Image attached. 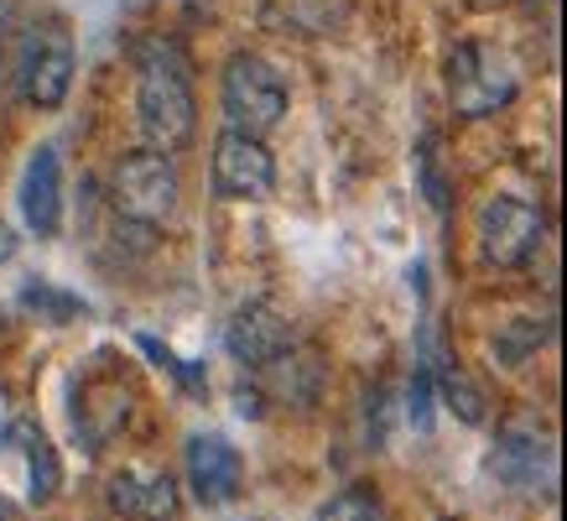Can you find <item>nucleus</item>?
Returning a JSON list of instances; mask_svg holds the SVG:
<instances>
[{
  "mask_svg": "<svg viewBox=\"0 0 567 521\" xmlns=\"http://www.w3.org/2000/svg\"><path fill=\"white\" fill-rule=\"evenodd\" d=\"M136 121L141 136L156 152H183L198 136V100H193L188 58L173 42H146L141 48V79H136Z\"/></svg>",
  "mask_w": 567,
  "mask_h": 521,
  "instance_id": "obj_1",
  "label": "nucleus"
},
{
  "mask_svg": "<svg viewBox=\"0 0 567 521\" xmlns=\"http://www.w3.org/2000/svg\"><path fill=\"white\" fill-rule=\"evenodd\" d=\"M177 198H183V177H177V162L167 152H125L115 162V173H110V204L121 219L141 229H156L167 225L177 214Z\"/></svg>",
  "mask_w": 567,
  "mask_h": 521,
  "instance_id": "obj_2",
  "label": "nucleus"
},
{
  "mask_svg": "<svg viewBox=\"0 0 567 521\" xmlns=\"http://www.w3.org/2000/svg\"><path fill=\"white\" fill-rule=\"evenodd\" d=\"M520 94V63L505 48L464 42L447 58V104L464 121H484Z\"/></svg>",
  "mask_w": 567,
  "mask_h": 521,
  "instance_id": "obj_3",
  "label": "nucleus"
},
{
  "mask_svg": "<svg viewBox=\"0 0 567 521\" xmlns=\"http://www.w3.org/2000/svg\"><path fill=\"white\" fill-rule=\"evenodd\" d=\"M219 100H224V121L229 131H245V136H266L281 125L287 115V84L281 73L256 58V52H235L224 63V84H219Z\"/></svg>",
  "mask_w": 567,
  "mask_h": 521,
  "instance_id": "obj_4",
  "label": "nucleus"
},
{
  "mask_svg": "<svg viewBox=\"0 0 567 521\" xmlns=\"http://www.w3.org/2000/svg\"><path fill=\"white\" fill-rule=\"evenodd\" d=\"M474 241H480V256L489 266L516 272L547 241V214H542V204L520 198V193H495V198H484L480 219H474Z\"/></svg>",
  "mask_w": 567,
  "mask_h": 521,
  "instance_id": "obj_5",
  "label": "nucleus"
},
{
  "mask_svg": "<svg viewBox=\"0 0 567 521\" xmlns=\"http://www.w3.org/2000/svg\"><path fill=\"white\" fill-rule=\"evenodd\" d=\"M73 32L63 21H37L17 58V89L32 110H58L73 89Z\"/></svg>",
  "mask_w": 567,
  "mask_h": 521,
  "instance_id": "obj_6",
  "label": "nucleus"
},
{
  "mask_svg": "<svg viewBox=\"0 0 567 521\" xmlns=\"http://www.w3.org/2000/svg\"><path fill=\"white\" fill-rule=\"evenodd\" d=\"M208 183L229 204H256L276 188V156L260 136L245 131H224L214 141V162H208Z\"/></svg>",
  "mask_w": 567,
  "mask_h": 521,
  "instance_id": "obj_7",
  "label": "nucleus"
},
{
  "mask_svg": "<svg viewBox=\"0 0 567 521\" xmlns=\"http://www.w3.org/2000/svg\"><path fill=\"white\" fill-rule=\"evenodd\" d=\"M104 501L125 521H177V480L156 464H121L104 480Z\"/></svg>",
  "mask_w": 567,
  "mask_h": 521,
  "instance_id": "obj_8",
  "label": "nucleus"
},
{
  "mask_svg": "<svg viewBox=\"0 0 567 521\" xmlns=\"http://www.w3.org/2000/svg\"><path fill=\"white\" fill-rule=\"evenodd\" d=\"M495 474L511 490H526V496H551L557 486V459H551V438L532 422H516L499 433L495 449Z\"/></svg>",
  "mask_w": 567,
  "mask_h": 521,
  "instance_id": "obj_9",
  "label": "nucleus"
},
{
  "mask_svg": "<svg viewBox=\"0 0 567 521\" xmlns=\"http://www.w3.org/2000/svg\"><path fill=\"white\" fill-rule=\"evenodd\" d=\"M17 204H21V219L32 235H58L63 229V162H58V146H37L21 167V183H17Z\"/></svg>",
  "mask_w": 567,
  "mask_h": 521,
  "instance_id": "obj_10",
  "label": "nucleus"
},
{
  "mask_svg": "<svg viewBox=\"0 0 567 521\" xmlns=\"http://www.w3.org/2000/svg\"><path fill=\"white\" fill-rule=\"evenodd\" d=\"M245 464L240 449L229 443L224 433H193L188 438V490L204 505H229L240 496Z\"/></svg>",
  "mask_w": 567,
  "mask_h": 521,
  "instance_id": "obj_11",
  "label": "nucleus"
},
{
  "mask_svg": "<svg viewBox=\"0 0 567 521\" xmlns=\"http://www.w3.org/2000/svg\"><path fill=\"white\" fill-rule=\"evenodd\" d=\"M297 334H292V318L271 303H245L229 324H224V349L235 355L240 365H266L271 355L292 349Z\"/></svg>",
  "mask_w": 567,
  "mask_h": 521,
  "instance_id": "obj_12",
  "label": "nucleus"
},
{
  "mask_svg": "<svg viewBox=\"0 0 567 521\" xmlns=\"http://www.w3.org/2000/svg\"><path fill=\"white\" fill-rule=\"evenodd\" d=\"M0 443H6V449L21 459V490H27V501H32V505H48L52 496H58V486H63V464H58L52 438L42 433L37 422L17 417V422H6Z\"/></svg>",
  "mask_w": 567,
  "mask_h": 521,
  "instance_id": "obj_13",
  "label": "nucleus"
},
{
  "mask_svg": "<svg viewBox=\"0 0 567 521\" xmlns=\"http://www.w3.org/2000/svg\"><path fill=\"white\" fill-rule=\"evenodd\" d=\"M260 370H266L271 397L287 401V407H308V401L318 397V386H323V365H318V355H297V345L281 349V355H271Z\"/></svg>",
  "mask_w": 567,
  "mask_h": 521,
  "instance_id": "obj_14",
  "label": "nucleus"
},
{
  "mask_svg": "<svg viewBox=\"0 0 567 521\" xmlns=\"http://www.w3.org/2000/svg\"><path fill=\"white\" fill-rule=\"evenodd\" d=\"M427 370H432V386H437V397H443L453 412L464 417L468 428H480V422H484V397L464 381V376H458V365L437 360V365H427Z\"/></svg>",
  "mask_w": 567,
  "mask_h": 521,
  "instance_id": "obj_15",
  "label": "nucleus"
},
{
  "mask_svg": "<svg viewBox=\"0 0 567 521\" xmlns=\"http://www.w3.org/2000/svg\"><path fill=\"white\" fill-rule=\"evenodd\" d=\"M21 308L42 313L48 324H73L79 313H89V303L63 293V287H52V282H27V287H21Z\"/></svg>",
  "mask_w": 567,
  "mask_h": 521,
  "instance_id": "obj_16",
  "label": "nucleus"
},
{
  "mask_svg": "<svg viewBox=\"0 0 567 521\" xmlns=\"http://www.w3.org/2000/svg\"><path fill=\"white\" fill-rule=\"evenodd\" d=\"M136 345L146 349V355H152V360L162 365V370H167V376H173L183 391H193V397H204V391H208V376H204V370H198L193 360H183V355H173V349L162 345V339H152V334H136Z\"/></svg>",
  "mask_w": 567,
  "mask_h": 521,
  "instance_id": "obj_17",
  "label": "nucleus"
},
{
  "mask_svg": "<svg viewBox=\"0 0 567 521\" xmlns=\"http://www.w3.org/2000/svg\"><path fill=\"white\" fill-rule=\"evenodd\" d=\"M318 521H385V511H380V501L370 490H344V496H333L318 511Z\"/></svg>",
  "mask_w": 567,
  "mask_h": 521,
  "instance_id": "obj_18",
  "label": "nucleus"
},
{
  "mask_svg": "<svg viewBox=\"0 0 567 521\" xmlns=\"http://www.w3.org/2000/svg\"><path fill=\"white\" fill-rule=\"evenodd\" d=\"M432 401H437L432 370H427V365H416V376H412V397H406V417H412V422L422 428V433L432 428Z\"/></svg>",
  "mask_w": 567,
  "mask_h": 521,
  "instance_id": "obj_19",
  "label": "nucleus"
},
{
  "mask_svg": "<svg viewBox=\"0 0 567 521\" xmlns=\"http://www.w3.org/2000/svg\"><path fill=\"white\" fill-rule=\"evenodd\" d=\"M416 167H422V188H427V204L443 214L447 208V188H443V173H437V162H432V146L416 152Z\"/></svg>",
  "mask_w": 567,
  "mask_h": 521,
  "instance_id": "obj_20",
  "label": "nucleus"
},
{
  "mask_svg": "<svg viewBox=\"0 0 567 521\" xmlns=\"http://www.w3.org/2000/svg\"><path fill=\"white\" fill-rule=\"evenodd\" d=\"M11 256H17V229L0 219V260H11Z\"/></svg>",
  "mask_w": 567,
  "mask_h": 521,
  "instance_id": "obj_21",
  "label": "nucleus"
},
{
  "mask_svg": "<svg viewBox=\"0 0 567 521\" xmlns=\"http://www.w3.org/2000/svg\"><path fill=\"white\" fill-rule=\"evenodd\" d=\"M0 521H11V505H6V496H0Z\"/></svg>",
  "mask_w": 567,
  "mask_h": 521,
  "instance_id": "obj_22",
  "label": "nucleus"
}]
</instances>
